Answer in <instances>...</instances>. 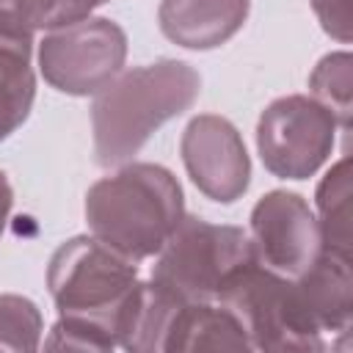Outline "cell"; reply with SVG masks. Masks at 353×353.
Returning <instances> with one entry per match:
<instances>
[{"instance_id": "12", "label": "cell", "mask_w": 353, "mask_h": 353, "mask_svg": "<svg viewBox=\"0 0 353 353\" xmlns=\"http://www.w3.org/2000/svg\"><path fill=\"white\" fill-rule=\"evenodd\" d=\"M190 350H254L243 325L218 301L182 303L165 336V353Z\"/></svg>"}, {"instance_id": "11", "label": "cell", "mask_w": 353, "mask_h": 353, "mask_svg": "<svg viewBox=\"0 0 353 353\" xmlns=\"http://www.w3.org/2000/svg\"><path fill=\"white\" fill-rule=\"evenodd\" d=\"M301 298L323 336H347L353 323V273L350 254L323 248V254L295 279Z\"/></svg>"}, {"instance_id": "1", "label": "cell", "mask_w": 353, "mask_h": 353, "mask_svg": "<svg viewBox=\"0 0 353 353\" xmlns=\"http://www.w3.org/2000/svg\"><path fill=\"white\" fill-rule=\"evenodd\" d=\"M201 94V74L176 58L119 72L91 102L94 157L99 165H121L168 121L182 116Z\"/></svg>"}, {"instance_id": "4", "label": "cell", "mask_w": 353, "mask_h": 353, "mask_svg": "<svg viewBox=\"0 0 353 353\" xmlns=\"http://www.w3.org/2000/svg\"><path fill=\"white\" fill-rule=\"evenodd\" d=\"M243 325L254 350H325L295 279L262 268L256 259L237 268L215 298Z\"/></svg>"}, {"instance_id": "13", "label": "cell", "mask_w": 353, "mask_h": 353, "mask_svg": "<svg viewBox=\"0 0 353 353\" xmlns=\"http://www.w3.org/2000/svg\"><path fill=\"white\" fill-rule=\"evenodd\" d=\"M33 36L0 30V141L17 132L36 99V74L30 66Z\"/></svg>"}, {"instance_id": "21", "label": "cell", "mask_w": 353, "mask_h": 353, "mask_svg": "<svg viewBox=\"0 0 353 353\" xmlns=\"http://www.w3.org/2000/svg\"><path fill=\"white\" fill-rule=\"evenodd\" d=\"M102 3H108V0H102Z\"/></svg>"}, {"instance_id": "2", "label": "cell", "mask_w": 353, "mask_h": 353, "mask_svg": "<svg viewBox=\"0 0 353 353\" xmlns=\"http://www.w3.org/2000/svg\"><path fill=\"white\" fill-rule=\"evenodd\" d=\"M185 218L179 179L157 163H127L85 193L91 234L132 262L157 256Z\"/></svg>"}, {"instance_id": "10", "label": "cell", "mask_w": 353, "mask_h": 353, "mask_svg": "<svg viewBox=\"0 0 353 353\" xmlns=\"http://www.w3.org/2000/svg\"><path fill=\"white\" fill-rule=\"evenodd\" d=\"M248 11L251 0H160L157 22L185 50H215L245 25Z\"/></svg>"}, {"instance_id": "17", "label": "cell", "mask_w": 353, "mask_h": 353, "mask_svg": "<svg viewBox=\"0 0 353 353\" xmlns=\"http://www.w3.org/2000/svg\"><path fill=\"white\" fill-rule=\"evenodd\" d=\"M44 320L39 306L25 295H0V347L30 353L41 345Z\"/></svg>"}, {"instance_id": "6", "label": "cell", "mask_w": 353, "mask_h": 353, "mask_svg": "<svg viewBox=\"0 0 353 353\" xmlns=\"http://www.w3.org/2000/svg\"><path fill=\"white\" fill-rule=\"evenodd\" d=\"M127 61V33L108 17L47 30L39 41V69L44 80L69 97H88L105 88Z\"/></svg>"}, {"instance_id": "20", "label": "cell", "mask_w": 353, "mask_h": 353, "mask_svg": "<svg viewBox=\"0 0 353 353\" xmlns=\"http://www.w3.org/2000/svg\"><path fill=\"white\" fill-rule=\"evenodd\" d=\"M11 207H14V190H11L8 176L0 171V234L6 232V223H8Z\"/></svg>"}, {"instance_id": "16", "label": "cell", "mask_w": 353, "mask_h": 353, "mask_svg": "<svg viewBox=\"0 0 353 353\" xmlns=\"http://www.w3.org/2000/svg\"><path fill=\"white\" fill-rule=\"evenodd\" d=\"M309 88L312 97L331 110L336 124L347 130L353 113V55L347 50L323 55L309 74Z\"/></svg>"}, {"instance_id": "9", "label": "cell", "mask_w": 353, "mask_h": 353, "mask_svg": "<svg viewBox=\"0 0 353 353\" xmlns=\"http://www.w3.org/2000/svg\"><path fill=\"white\" fill-rule=\"evenodd\" d=\"M179 154L190 182L212 201H237L251 182V157L240 130L215 113H201L188 121L179 141Z\"/></svg>"}, {"instance_id": "19", "label": "cell", "mask_w": 353, "mask_h": 353, "mask_svg": "<svg viewBox=\"0 0 353 353\" xmlns=\"http://www.w3.org/2000/svg\"><path fill=\"white\" fill-rule=\"evenodd\" d=\"M312 8L331 39L350 41V0H312Z\"/></svg>"}, {"instance_id": "5", "label": "cell", "mask_w": 353, "mask_h": 353, "mask_svg": "<svg viewBox=\"0 0 353 353\" xmlns=\"http://www.w3.org/2000/svg\"><path fill=\"white\" fill-rule=\"evenodd\" d=\"M251 259L248 232L185 215L157 251L152 281L185 303L215 301L221 284Z\"/></svg>"}, {"instance_id": "3", "label": "cell", "mask_w": 353, "mask_h": 353, "mask_svg": "<svg viewBox=\"0 0 353 353\" xmlns=\"http://www.w3.org/2000/svg\"><path fill=\"white\" fill-rule=\"evenodd\" d=\"M135 284L138 262L127 259L94 234L69 237L52 251L47 265V287L58 314L91 320L105 325L113 336Z\"/></svg>"}, {"instance_id": "8", "label": "cell", "mask_w": 353, "mask_h": 353, "mask_svg": "<svg viewBox=\"0 0 353 353\" xmlns=\"http://www.w3.org/2000/svg\"><path fill=\"white\" fill-rule=\"evenodd\" d=\"M251 245L262 268L298 279L323 254V232L301 193L270 190L251 210Z\"/></svg>"}, {"instance_id": "7", "label": "cell", "mask_w": 353, "mask_h": 353, "mask_svg": "<svg viewBox=\"0 0 353 353\" xmlns=\"http://www.w3.org/2000/svg\"><path fill=\"white\" fill-rule=\"evenodd\" d=\"M336 119L314 97L287 94L273 99L256 121L262 165L279 179H309L331 157Z\"/></svg>"}, {"instance_id": "15", "label": "cell", "mask_w": 353, "mask_h": 353, "mask_svg": "<svg viewBox=\"0 0 353 353\" xmlns=\"http://www.w3.org/2000/svg\"><path fill=\"white\" fill-rule=\"evenodd\" d=\"M317 223L323 232L325 248L350 254L353 229H350V157H342L328 168L317 185Z\"/></svg>"}, {"instance_id": "18", "label": "cell", "mask_w": 353, "mask_h": 353, "mask_svg": "<svg viewBox=\"0 0 353 353\" xmlns=\"http://www.w3.org/2000/svg\"><path fill=\"white\" fill-rule=\"evenodd\" d=\"M44 347L50 350H97V353H108L116 347V336L105 328L97 325L91 320H80V317H61L52 325L50 336L44 339Z\"/></svg>"}, {"instance_id": "14", "label": "cell", "mask_w": 353, "mask_h": 353, "mask_svg": "<svg viewBox=\"0 0 353 353\" xmlns=\"http://www.w3.org/2000/svg\"><path fill=\"white\" fill-rule=\"evenodd\" d=\"M102 0H0V30L33 36L91 17Z\"/></svg>"}]
</instances>
